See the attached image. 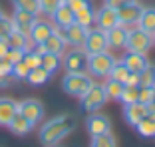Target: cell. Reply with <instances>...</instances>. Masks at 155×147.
I'll return each instance as SVG.
<instances>
[{
	"mask_svg": "<svg viewBox=\"0 0 155 147\" xmlns=\"http://www.w3.org/2000/svg\"><path fill=\"white\" fill-rule=\"evenodd\" d=\"M0 16H2V10H0Z\"/></svg>",
	"mask_w": 155,
	"mask_h": 147,
	"instance_id": "c3c4849f",
	"label": "cell"
},
{
	"mask_svg": "<svg viewBox=\"0 0 155 147\" xmlns=\"http://www.w3.org/2000/svg\"><path fill=\"white\" fill-rule=\"evenodd\" d=\"M86 127H87V133H90L91 137L111 133V121H110V117H105V115H101V113H96V111L87 117Z\"/></svg>",
	"mask_w": 155,
	"mask_h": 147,
	"instance_id": "30bf717a",
	"label": "cell"
},
{
	"mask_svg": "<svg viewBox=\"0 0 155 147\" xmlns=\"http://www.w3.org/2000/svg\"><path fill=\"white\" fill-rule=\"evenodd\" d=\"M147 111H149V113H155V93H153V100L147 103Z\"/></svg>",
	"mask_w": 155,
	"mask_h": 147,
	"instance_id": "f6af8a7d",
	"label": "cell"
},
{
	"mask_svg": "<svg viewBox=\"0 0 155 147\" xmlns=\"http://www.w3.org/2000/svg\"><path fill=\"white\" fill-rule=\"evenodd\" d=\"M18 111V103L10 97H0V125H8L10 119H12L14 115Z\"/></svg>",
	"mask_w": 155,
	"mask_h": 147,
	"instance_id": "7402d4cb",
	"label": "cell"
},
{
	"mask_svg": "<svg viewBox=\"0 0 155 147\" xmlns=\"http://www.w3.org/2000/svg\"><path fill=\"white\" fill-rule=\"evenodd\" d=\"M6 127H8L14 135L22 137V135H28L30 131H32V129H34V125L30 123V121H28L22 113H18V111H16V115H14L12 119H10V123L6 125Z\"/></svg>",
	"mask_w": 155,
	"mask_h": 147,
	"instance_id": "44dd1931",
	"label": "cell"
},
{
	"mask_svg": "<svg viewBox=\"0 0 155 147\" xmlns=\"http://www.w3.org/2000/svg\"><path fill=\"white\" fill-rule=\"evenodd\" d=\"M42 46H44L46 52H50V54H56V56H64V52L68 50V42L64 38H60L56 32H52L50 36L46 38L42 42Z\"/></svg>",
	"mask_w": 155,
	"mask_h": 147,
	"instance_id": "ffe728a7",
	"label": "cell"
},
{
	"mask_svg": "<svg viewBox=\"0 0 155 147\" xmlns=\"http://www.w3.org/2000/svg\"><path fill=\"white\" fill-rule=\"evenodd\" d=\"M127 30H129V28L121 26V24H117V26L110 28V30L105 32V36H107V46H110V48H115V50H119V48H125Z\"/></svg>",
	"mask_w": 155,
	"mask_h": 147,
	"instance_id": "9a60e30c",
	"label": "cell"
},
{
	"mask_svg": "<svg viewBox=\"0 0 155 147\" xmlns=\"http://www.w3.org/2000/svg\"><path fill=\"white\" fill-rule=\"evenodd\" d=\"M86 34H87V28L80 26V24H70L66 28V42L68 46H82L84 48V42H86Z\"/></svg>",
	"mask_w": 155,
	"mask_h": 147,
	"instance_id": "e0dca14e",
	"label": "cell"
},
{
	"mask_svg": "<svg viewBox=\"0 0 155 147\" xmlns=\"http://www.w3.org/2000/svg\"><path fill=\"white\" fill-rule=\"evenodd\" d=\"M64 2L74 10V12H78V10H82V8H86V6L91 4V0H64Z\"/></svg>",
	"mask_w": 155,
	"mask_h": 147,
	"instance_id": "ab89813d",
	"label": "cell"
},
{
	"mask_svg": "<svg viewBox=\"0 0 155 147\" xmlns=\"http://www.w3.org/2000/svg\"><path fill=\"white\" fill-rule=\"evenodd\" d=\"M84 50L87 54H97V52H104V50H110L107 46V36H105L104 30L100 28H87V34H86V42H84Z\"/></svg>",
	"mask_w": 155,
	"mask_h": 147,
	"instance_id": "52a82bcc",
	"label": "cell"
},
{
	"mask_svg": "<svg viewBox=\"0 0 155 147\" xmlns=\"http://www.w3.org/2000/svg\"><path fill=\"white\" fill-rule=\"evenodd\" d=\"M153 46L151 34L143 32L139 26H133L127 30V40H125V50L129 52H139V54H147Z\"/></svg>",
	"mask_w": 155,
	"mask_h": 147,
	"instance_id": "5b68a950",
	"label": "cell"
},
{
	"mask_svg": "<svg viewBox=\"0 0 155 147\" xmlns=\"http://www.w3.org/2000/svg\"><path fill=\"white\" fill-rule=\"evenodd\" d=\"M52 32H54V24L48 22V20H38L36 18L32 24V30H30V40L34 44H42Z\"/></svg>",
	"mask_w": 155,
	"mask_h": 147,
	"instance_id": "4fadbf2b",
	"label": "cell"
},
{
	"mask_svg": "<svg viewBox=\"0 0 155 147\" xmlns=\"http://www.w3.org/2000/svg\"><path fill=\"white\" fill-rule=\"evenodd\" d=\"M145 115H147V106H143V103H139V101L127 103L125 109H123V117H125V121H127L131 127H135Z\"/></svg>",
	"mask_w": 155,
	"mask_h": 147,
	"instance_id": "5bb4252c",
	"label": "cell"
},
{
	"mask_svg": "<svg viewBox=\"0 0 155 147\" xmlns=\"http://www.w3.org/2000/svg\"><path fill=\"white\" fill-rule=\"evenodd\" d=\"M74 127H76V117L70 113H62L46 121L40 127L38 137H40L42 145H54V143H60L64 137H68L74 131Z\"/></svg>",
	"mask_w": 155,
	"mask_h": 147,
	"instance_id": "6da1fadb",
	"label": "cell"
},
{
	"mask_svg": "<svg viewBox=\"0 0 155 147\" xmlns=\"http://www.w3.org/2000/svg\"><path fill=\"white\" fill-rule=\"evenodd\" d=\"M153 93H155V87L151 86H139V93H137V101L147 106L151 100H153Z\"/></svg>",
	"mask_w": 155,
	"mask_h": 147,
	"instance_id": "e575fe53",
	"label": "cell"
},
{
	"mask_svg": "<svg viewBox=\"0 0 155 147\" xmlns=\"http://www.w3.org/2000/svg\"><path fill=\"white\" fill-rule=\"evenodd\" d=\"M2 58H6L10 64H16V62H20L24 58V50H18V48H8V52H6Z\"/></svg>",
	"mask_w": 155,
	"mask_h": 147,
	"instance_id": "f35d334b",
	"label": "cell"
},
{
	"mask_svg": "<svg viewBox=\"0 0 155 147\" xmlns=\"http://www.w3.org/2000/svg\"><path fill=\"white\" fill-rule=\"evenodd\" d=\"M6 42H8V48H18V50H24V52H30L34 48V42L30 40V36L18 32V30H12L6 36Z\"/></svg>",
	"mask_w": 155,
	"mask_h": 147,
	"instance_id": "d6986e66",
	"label": "cell"
},
{
	"mask_svg": "<svg viewBox=\"0 0 155 147\" xmlns=\"http://www.w3.org/2000/svg\"><path fill=\"white\" fill-rule=\"evenodd\" d=\"M141 10H143V6L133 0V2H129V4H125L123 8L117 10V22L121 24V26H125V28L137 26V20H139V16H141Z\"/></svg>",
	"mask_w": 155,
	"mask_h": 147,
	"instance_id": "9c48e42d",
	"label": "cell"
},
{
	"mask_svg": "<svg viewBox=\"0 0 155 147\" xmlns=\"http://www.w3.org/2000/svg\"><path fill=\"white\" fill-rule=\"evenodd\" d=\"M135 129L143 137H155V113H149V111H147V115L135 125Z\"/></svg>",
	"mask_w": 155,
	"mask_h": 147,
	"instance_id": "484cf974",
	"label": "cell"
},
{
	"mask_svg": "<svg viewBox=\"0 0 155 147\" xmlns=\"http://www.w3.org/2000/svg\"><path fill=\"white\" fill-rule=\"evenodd\" d=\"M139 86H151L155 87V64H147L139 72Z\"/></svg>",
	"mask_w": 155,
	"mask_h": 147,
	"instance_id": "4dcf8cb0",
	"label": "cell"
},
{
	"mask_svg": "<svg viewBox=\"0 0 155 147\" xmlns=\"http://www.w3.org/2000/svg\"><path fill=\"white\" fill-rule=\"evenodd\" d=\"M50 16H52V20H54V26L68 28L70 24H74V10L70 8L66 2H64V4H60Z\"/></svg>",
	"mask_w": 155,
	"mask_h": 147,
	"instance_id": "ac0fdd59",
	"label": "cell"
},
{
	"mask_svg": "<svg viewBox=\"0 0 155 147\" xmlns=\"http://www.w3.org/2000/svg\"><path fill=\"white\" fill-rule=\"evenodd\" d=\"M12 83V78H4V76H0V90L2 87H8Z\"/></svg>",
	"mask_w": 155,
	"mask_h": 147,
	"instance_id": "ee69618b",
	"label": "cell"
},
{
	"mask_svg": "<svg viewBox=\"0 0 155 147\" xmlns=\"http://www.w3.org/2000/svg\"><path fill=\"white\" fill-rule=\"evenodd\" d=\"M121 60H123V64L127 66L129 72H135V74H139L147 64H149V60H147L145 54H139V52H129V50L125 52V56H123Z\"/></svg>",
	"mask_w": 155,
	"mask_h": 147,
	"instance_id": "2e32d148",
	"label": "cell"
},
{
	"mask_svg": "<svg viewBox=\"0 0 155 147\" xmlns=\"http://www.w3.org/2000/svg\"><path fill=\"white\" fill-rule=\"evenodd\" d=\"M18 113H22L32 125H38L44 119V106H42V101L28 97V100L18 101Z\"/></svg>",
	"mask_w": 155,
	"mask_h": 147,
	"instance_id": "ba28073f",
	"label": "cell"
},
{
	"mask_svg": "<svg viewBox=\"0 0 155 147\" xmlns=\"http://www.w3.org/2000/svg\"><path fill=\"white\" fill-rule=\"evenodd\" d=\"M40 66L46 68L50 74H56L60 68H62V56H56V54L46 52V54H42V58H40Z\"/></svg>",
	"mask_w": 155,
	"mask_h": 147,
	"instance_id": "4316f807",
	"label": "cell"
},
{
	"mask_svg": "<svg viewBox=\"0 0 155 147\" xmlns=\"http://www.w3.org/2000/svg\"><path fill=\"white\" fill-rule=\"evenodd\" d=\"M8 52V42H6V38H0V58Z\"/></svg>",
	"mask_w": 155,
	"mask_h": 147,
	"instance_id": "7bdbcfd3",
	"label": "cell"
},
{
	"mask_svg": "<svg viewBox=\"0 0 155 147\" xmlns=\"http://www.w3.org/2000/svg\"><path fill=\"white\" fill-rule=\"evenodd\" d=\"M44 147H62L60 143H54V145H44Z\"/></svg>",
	"mask_w": 155,
	"mask_h": 147,
	"instance_id": "bcb514c9",
	"label": "cell"
},
{
	"mask_svg": "<svg viewBox=\"0 0 155 147\" xmlns=\"http://www.w3.org/2000/svg\"><path fill=\"white\" fill-rule=\"evenodd\" d=\"M10 74H12V64H10L6 58H0V76L10 78Z\"/></svg>",
	"mask_w": 155,
	"mask_h": 147,
	"instance_id": "b9f144b4",
	"label": "cell"
},
{
	"mask_svg": "<svg viewBox=\"0 0 155 147\" xmlns=\"http://www.w3.org/2000/svg\"><path fill=\"white\" fill-rule=\"evenodd\" d=\"M28 72H30V68H28V66L20 60V62H16V64H12V74H10V78H12V80H18V82H20V80H26Z\"/></svg>",
	"mask_w": 155,
	"mask_h": 147,
	"instance_id": "836d02e7",
	"label": "cell"
},
{
	"mask_svg": "<svg viewBox=\"0 0 155 147\" xmlns=\"http://www.w3.org/2000/svg\"><path fill=\"white\" fill-rule=\"evenodd\" d=\"M80 101H82V109L87 111V113H94V111H97L100 107H104L105 101H107V93H105V90H104V83L94 82L90 86V90L80 97Z\"/></svg>",
	"mask_w": 155,
	"mask_h": 147,
	"instance_id": "277c9868",
	"label": "cell"
},
{
	"mask_svg": "<svg viewBox=\"0 0 155 147\" xmlns=\"http://www.w3.org/2000/svg\"><path fill=\"white\" fill-rule=\"evenodd\" d=\"M129 2H133V0H104V6H107V8H111V10L117 12L119 8H123V6L129 4Z\"/></svg>",
	"mask_w": 155,
	"mask_h": 147,
	"instance_id": "60d3db41",
	"label": "cell"
},
{
	"mask_svg": "<svg viewBox=\"0 0 155 147\" xmlns=\"http://www.w3.org/2000/svg\"><path fill=\"white\" fill-rule=\"evenodd\" d=\"M40 58H42V56H38L34 50H30V52H24L22 62H24V64H26L30 70H32V68H38V66H40Z\"/></svg>",
	"mask_w": 155,
	"mask_h": 147,
	"instance_id": "8d00e7d4",
	"label": "cell"
},
{
	"mask_svg": "<svg viewBox=\"0 0 155 147\" xmlns=\"http://www.w3.org/2000/svg\"><path fill=\"white\" fill-rule=\"evenodd\" d=\"M137 93H139V86L123 83V90H121V96H119V101H121L123 106L133 103V101H137Z\"/></svg>",
	"mask_w": 155,
	"mask_h": 147,
	"instance_id": "f1b7e54d",
	"label": "cell"
},
{
	"mask_svg": "<svg viewBox=\"0 0 155 147\" xmlns=\"http://www.w3.org/2000/svg\"><path fill=\"white\" fill-rule=\"evenodd\" d=\"M14 8H22V10H28L32 14H40V6H38V0H10Z\"/></svg>",
	"mask_w": 155,
	"mask_h": 147,
	"instance_id": "d6a6232c",
	"label": "cell"
},
{
	"mask_svg": "<svg viewBox=\"0 0 155 147\" xmlns=\"http://www.w3.org/2000/svg\"><path fill=\"white\" fill-rule=\"evenodd\" d=\"M87 56L82 46H72V50H66L62 56V66L66 72H87Z\"/></svg>",
	"mask_w": 155,
	"mask_h": 147,
	"instance_id": "8992f818",
	"label": "cell"
},
{
	"mask_svg": "<svg viewBox=\"0 0 155 147\" xmlns=\"http://www.w3.org/2000/svg\"><path fill=\"white\" fill-rule=\"evenodd\" d=\"M52 78V74L48 72L46 68H42V66H38V68H32L30 72H28L26 76V82L32 83V86H44L48 80Z\"/></svg>",
	"mask_w": 155,
	"mask_h": 147,
	"instance_id": "d4e9b609",
	"label": "cell"
},
{
	"mask_svg": "<svg viewBox=\"0 0 155 147\" xmlns=\"http://www.w3.org/2000/svg\"><path fill=\"white\" fill-rule=\"evenodd\" d=\"M137 26L147 34L155 32V6H147V8L141 10V16L137 20Z\"/></svg>",
	"mask_w": 155,
	"mask_h": 147,
	"instance_id": "603a6c76",
	"label": "cell"
},
{
	"mask_svg": "<svg viewBox=\"0 0 155 147\" xmlns=\"http://www.w3.org/2000/svg\"><path fill=\"white\" fill-rule=\"evenodd\" d=\"M96 24L100 30H104V32H107L110 28L117 26V12L111 8H107V6H101L100 10H96Z\"/></svg>",
	"mask_w": 155,
	"mask_h": 147,
	"instance_id": "7c38bea8",
	"label": "cell"
},
{
	"mask_svg": "<svg viewBox=\"0 0 155 147\" xmlns=\"http://www.w3.org/2000/svg\"><path fill=\"white\" fill-rule=\"evenodd\" d=\"M90 147H117V143H115V137L111 133H105V135H96V137H91V145Z\"/></svg>",
	"mask_w": 155,
	"mask_h": 147,
	"instance_id": "1f68e13d",
	"label": "cell"
},
{
	"mask_svg": "<svg viewBox=\"0 0 155 147\" xmlns=\"http://www.w3.org/2000/svg\"><path fill=\"white\" fill-rule=\"evenodd\" d=\"M127 76H129V70H127V66L123 64V60H115L114 66H111V70H110V74H107V78L117 80L119 83L127 82Z\"/></svg>",
	"mask_w": 155,
	"mask_h": 147,
	"instance_id": "83f0119b",
	"label": "cell"
},
{
	"mask_svg": "<svg viewBox=\"0 0 155 147\" xmlns=\"http://www.w3.org/2000/svg\"><path fill=\"white\" fill-rule=\"evenodd\" d=\"M114 62H115V56L110 50L97 52V54H90L87 56V72L91 76H97V78H107Z\"/></svg>",
	"mask_w": 155,
	"mask_h": 147,
	"instance_id": "3957f363",
	"label": "cell"
},
{
	"mask_svg": "<svg viewBox=\"0 0 155 147\" xmlns=\"http://www.w3.org/2000/svg\"><path fill=\"white\" fill-rule=\"evenodd\" d=\"M60 4H64V0H38V6H40V12L42 14H48L50 16Z\"/></svg>",
	"mask_w": 155,
	"mask_h": 147,
	"instance_id": "d590c367",
	"label": "cell"
},
{
	"mask_svg": "<svg viewBox=\"0 0 155 147\" xmlns=\"http://www.w3.org/2000/svg\"><path fill=\"white\" fill-rule=\"evenodd\" d=\"M151 40H153V46H155V32L151 34Z\"/></svg>",
	"mask_w": 155,
	"mask_h": 147,
	"instance_id": "7dc6e473",
	"label": "cell"
},
{
	"mask_svg": "<svg viewBox=\"0 0 155 147\" xmlns=\"http://www.w3.org/2000/svg\"><path fill=\"white\" fill-rule=\"evenodd\" d=\"M14 30V26H12V18H8V16H0V38H6L10 32Z\"/></svg>",
	"mask_w": 155,
	"mask_h": 147,
	"instance_id": "74e56055",
	"label": "cell"
},
{
	"mask_svg": "<svg viewBox=\"0 0 155 147\" xmlns=\"http://www.w3.org/2000/svg\"><path fill=\"white\" fill-rule=\"evenodd\" d=\"M12 18V26L14 30H18V32L26 34V36H30V30H32V24L34 20L38 18L36 14L28 12V10H22V8H14V14L10 16Z\"/></svg>",
	"mask_w": 155,
	"mask_h": 147,
	"instance_id": "8fae6325",
	"label": "cell"
},
{
	"mask_svg": "<svg viewBox=\"0 0 155 147\" xmlns=\"http://www.w3.org/2000/svg\"><path fill=\"white\" fill-rule=\"evenodd\" d=\"M91 83H94V80L90 78L87 72H68L64 76V80H62L64 92L72 97H82L90 90Z\"/></svg>",
	"mask_w": 155,
	"mask_h": 147,
	"instance_id": "7a4b0ae2",
	"label": "cell"
},
{
	"mask_svg": "<svg viewBox=\"0 0 155 147\" xmlns=\"http://www.w3.org/2000/svg\"><path fill=\"white\" fill-rule=\"evenodd\" d=\"M74 22L84 26V28H91L94 22H96V10H94V6L90 4V6H86V8L74 12Z\"/></svg>",
	"mask_w": 155,
	"mask_h": 147,
	"instance_id": "cb8c5ba5",
	"label": "cell"
},
{
	"mask_svg": "<svg viewBox=\"0 0 155 147\" xmlns=\"http://www.w3.org/2000/svg\"><path fill=\"white\" fill-rule=\"evenodd\" d=\"M104 90L107 93V100H117L119 101V96H121V90H123V83H119L117 80H111L107 78L104 83Z\"/></svg>",
	"mask_w": 155,
	"mask_h": 147,
	"instance_id": "f546056e",
	"label": "cell"
}]
</instances>
